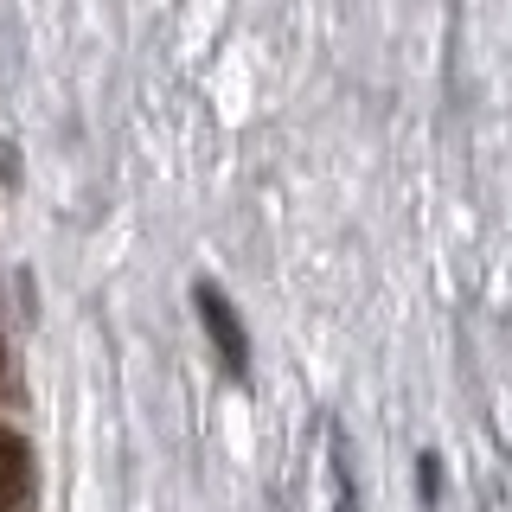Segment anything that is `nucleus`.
Masks as SVG:
<instances>
[{"label":"nucleus","instance_id":"nucleus-1","mask_svg":"<svg viewBox=\"0 0 512 512\" xmlns=\"http://www.w3.org/2000/svg\"><path fill=\"white\" fill-rule=\"evenodd\" d=\"M192 301H199V320H205V333H212L224 372H231V378H250V340H244V320H237V308L224 301V288L199 282V288H192Z\"/></svg>","mask_w":512,"mask_h":512},{"label":"nucleus","instance_id":"nucleus-2","mask_svg":"<svg viewBox=\"0 0 512 512\" xmlns=\"http://www.w3.org/2000/svg\"><path fill=\"white\" fill-rule=\"evenodd\" d=\"M32 493H39V461H32V442L20 429L0 423V512H26Z\"/></svg>","mask_w":512,"mask_h":512},{"label":"nucleus","instance_id":"nucleus-3","mask_svg":"<svg viewBox=\"0 0 512 512\" xmlns=\"http://www.w3.org/2000/svg\"><path fill=\"white\" fill-rule=\"evenodd\" d=\"M333 512H359V493H352V468H346V442L333 436Z\"/></svg>","mask_w":512,"mask_h":512},{"label":"nucleus","instance_id":"nucleus-4","mask_svg":"<svg viewBox=\"0 0 512 512\" xmlns=\"http://www.w3.org/2000/svg\"><path fill=\"white\" fill-rule=\"evenodd\" d=\"M436 493H442V461H436V455H423V500L436 506Z\"/></svg>","mask_w":512,"mask_h":512},{"label":"nucleus","instance_id":"nucleus-5","mask_svg":"<svg viewBox=\"0 0 512 512\" xmlns=\"http://www.w3.org/2000/svg\"><path fill=\"white\" fill-rule=\"evenodd\" d=\"M0 372H7V340H0Z\"/></svg>","mask_w":512,"mask_h":512}]
</instances>
